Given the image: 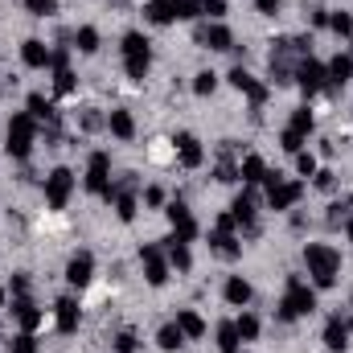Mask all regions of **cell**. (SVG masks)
Instances as JSON below:
<instances>
[{
    "label": "cell",
    "instance_id": "17",
    "mask_svg": "<svg viewBox=\"0 0 353 353\" xmlns=\"http://www.w3.org/2000/svg\"><path fill=\"white\" fill-rule=\"evenodd\" d=\"M66 279H70V288H87L90 279H94V255H90V251H79V255L66 263Z\"/></svg>",
    "mask_w": 353,
    "mask_h": 353
},
{
    "label": "cell",
    "instance_id": "40",
    "mask_svg": "<svg viewBox=\"0 0 353 353\" xmlns=\"http://www.w3.org/2000/svg\"><path fill=\"white\" fill-rule=\"evenodd\" d=\"M279 144H283V152H292V157H296V152H304V136H296L292 128H283V132H279Z\"/></svg>",
    "mask_w": 353,
    "mask_h": 353
},
{
    "label": "cell",
    "instance_id": "32",
    "mask_svg": "<svg viewBox=\"0 0 353 353\" xmlns=\"http://www.w3.org/2000/svg\"><path fill=\"white\" fill-rule=\"evenodd\" d=\"M74 46H79V54H94L99 50V29L94 25H79L74 29Z\"/></svg>",
    "mask_w": 353,
    "mask_h": 353
},
{
    "label": "cell",
    "instance_id": "22",
    "mask_svg": "<svg viewBox=\"0 0 353 353\" xmlns=\"http://www.w3.org/2000/svg\"><path fill=\"white\" fill-rule=\"evenodd\" d=\"M107 132H111L115 140H132V136H136V119H132V111L115 107V111L107 115Z\"/></svg>",
    "mask_w": 353,
    "mask_h": 353
},
{
    "label": "cell",
    "instance_id": "33",
    "mask_svg": "<svg viewBox=\"0 0 353 353\" xmlns=\"http://www.w3.org/2000/svg\"><path fill=\"white\" fill-rule=\"evenodd\" d=\"M157 345H161L165 353H173V350H181V345H185V333L176 329V321H173V325H165V329L157 333Z\"/></svg>",
    "mask_w": 353,
    "mask_h": 353
},
{
    "label": "cell",
    "instance_id": "27",
    "mask_svg": "<svg viewBox=\"0 0 353 353\" xmlns=\"http://www.w3.org/2000/svg\"><path fill=\"white\" fill-rule=\"evenodd\" d=\"M165 251H169V267H176V271H189V267H193L189 243H181L176 234H169V239H165Z\"/></svg>",
    "mask_w": 353,
    "mask_h": 353
},
{
    "label": "cell",
    "instance_id": "46",
    "mask_svg": "<svg viewBox=\"0 0 353 353\" xmlns=\"http://www.w3.org/2000/svg\"><path fill=\"white\" fill-rule=\"evenodd\" d=\"M350 197H345V201H333V205H329V222H341V218H345V214H350Z\"/></svg>",
    "mask_w": 353,
    "mask_h": 353
},
{
    "label": "cell",
    "instance_id": "44",
    "mask_svg": "<svg viewBox=\"0 0 353 353\" xmlns=\"http://www.w3.org/2000/svg\"><path fill=\"white\" fill-rule=\"evenodd\" d=\"M312 185H316L321 193H333V189H337V173H329V169H316V176H312Z\"/></svg>",
    "mask_w": 353,
    "mask_h": 353
},
{
    "label": "cell",
    "instance_id": "23",
    "mask_svg": "<svg viewBox=\"0 0 353 353\" xmlns=\"http://www.w3.org/2000/svg\"><path fill=\"white\" fill-rule=\"evenodd\" d=\"M222 296H226L230 308H247V304H251V283H247L243 275H230L226 288H222Z\"/></svg>",
    "mask_w": 353,
    "mask_h": 353
},
{
    "label": "cell",
    "instance_id": "51",
    "mask_svg": "<svg viewBox=\"0 0 353 353\" xmlns=\"http://www.w3.org/2000/svg\"><path fill=\"white\" fill-rule=\"evenodd\" d=\"M312 25L316 29H329V8H312Z\"/></svg>",
    "mask_w": 353,
    "mask_h": 353
},
{
    "label": "cell",
    "instance_id": "7",
    "mask_svg": "<svg viewBox=\"0 0 353 353\" xmlns=\"http://www.w3.org/2000/svg\"><path fill=\"white\" fill-rule=\"evenodd\" d=\"M292 37H279L275 41V50H271V83L275 87H288V83H296V62H292Z\"/></svg>",
    "mask_w": 353,
    "mask_h": 353
},
{
    "label": "cell",
    "instance_id": "3",
    "mask_svg": "<svg viewBox=\"0 0 353 353\" xmlns=\"http://www.w3.org/2000/svg\"><path fill=\"white\" fill-rule=\"evenodd\" d=\"M123 70H128V79L132 83H144L148 79V70H152V46H148V37L144 33H123Z\"/></svg>",
    "mask_w": 353,
    "mask_h": 353
},
{
    "label": "cell",
    "instance_id": "12",
    "mask_svg": "<svg viewBox=\"0 0 353 353\" xmlns=\"http://www.w3.org/2000/svg\"><path fill=\"white\" fill-rule=\"evenodd\" d=\"M176 161L185 165V169H201L205 165V148H201V140L193 136V132H176Z\"/></svg>",
    "mask_w": 353,
    "mask_h": 353
},
{
    "label": "cell",
    "instance_id": "56",
    "mask_svg": "<svg viewBox=\"0 0 353 353\" xmlns=\"http://www.w3.org/2000/svg\"><path fill=\"white\" fill-rule=\"evenodd\" d=\"M115 4H119V0H115Z\"/></svg>",
    "mask_w": 353,
    "mask_h": 353
},
{
    "label": "cell",
    "instance_id": "43",
    "mask_svg": "<svg viewBox=\"0 0 353 353\" xmlns=\"http://www.w3.org/2000/svg\"><path fill=\"white\" fill-rule=\"evenodd\" d=\"M25 8H29L33 17H54V12H58V0H25Z\"/></svg>",
    "mask_w": 353,
    "mask_h": 353
},
{
    "label": "cell",
    "instance_id": "8",
    "mask_svg": "<svg viewBox=\"0 0 353 353\" xmlns=\"http://www.w3.org/2000/svg\"><path fill=\"white\" fill-rule=\"evenodd\" d=\"M70 193H74V173L62 169V165L50 169V176H46V205H50V210H66Z\"/></svg>",
    "mask_w": 353,
    "mask_h": 353
},
{
    "label": "cell",
    "instance_id": "25",
    "mask_svg": "<svg viewBox=\"0 0 353 353\" xmlns=\"http://www.w3.org/2000/svg\"><path fill=\"white\" fill-rule=\"evenodd\" d=\"M176 329L185 333V341H197V337H205V321H201L193 308H181V312H176Z\"/></svg>",
    "mask_w": 353,
    "mask_h": 353
},
{
    "label": "cell",
    "instance_id": "41",
    "mask_svg": "<svg viewBox=\"0 0 353 353\" xmlns=\"http://www.w3.org/2000/svg\"><path fill=\"white\" fill-rule=\"evenodd\" d=\"M115 353H140V337H136L132 329H123V333L115 337Z\"/></svg>",
    "mask_w": 353,
    "mask_h": 353
},
{
    "label": "cell",
    "instance_id": "47",
    "mask_svg": "<svg viewBox=\"0 0 353 353\" xmlns=\"http://www.w3.org/2000/svg\"><path fill=\"white\" fill-rule=\"evenodd\" d=\"M144 201H148V205H165V189H161V185H148V189H144Z\"/></svg>",
    "mask_w": 353,
    "mask_h": 353
},
{
    "label": "cell",
    "instance_id": "42",
    "mask_svg": "<svg viewBox=\"0 0 353 353\" xmlns=\"http://www.w3.org/2000/svg\"><path fill=\"white\" fill-rule=\"evenodd\" d=\"M316 169H321V165H316L312 152H296V173L300 176H316Z\"/></svg>",
    "mask_w": 353,
    "mask_h": 353
},
{
    "label": "cell",
    "instance_id": "6",
    "mask_svg": "<svg viewBox=\"0 0 353 353\" xmlns=\"http://www.w3.org/2000/svg\"><path fill=\"white\" fill-rule=\"evenodd\" d=\"M267 205L271 210H292L304 197V181H283L279 173H267Z\"/></svg>",
    "mask_w": 353,
    "mask_h": 353
},
{
    "label": "cell",
    "instance_id": "34",
    "mask_svg": "<svg viewBox=\"0 0 353 353\" xmlns=\"http://www.w3.org/2000/svg\"><path fill=\"white\" fill-rule=\"evenodd\" d=\"M288 128H292L296 136H304V140H308V132L316 128V119H312V111H308V107H296V111H292V123H288Z\"/></svg>",
    "mask_w": 353,
    "mask_h": 353
},
{
    "label": "cell",
    "instance_id": "5",
    "mask_svg": "<svg viewBox=\"0 0 353 353\" xmlns=\"http://www.w3.org/2000/svg\"><path fill=\"white\" fill-rule=\"evenodd\" d=\"M83 185H87V193H94V197L115 201V185H111V157H107V152H90Z\"/></svg>",
    "mask_w": 353,
    "mask_h": 353
},
{
    "label": "cell",
    "instance_id": "38",
    "mask_svg": "<svg viewBox=\"0 0 353 353\" xmlns=\"http://www.w3.org/2000/svg\"><path fill=\"white\" fill-rule=\"evenodd\" d=\"M214 90H218V74H214V70H201V74L193 79V94L205 99V94H214Z\"/></svg>",
    "mask_w": 353,
    "mask_h": 353
},
{
    "label": "cell",
    "instance_id": "35",
    "mask_svg": "<svg viewBox=\"0 0 353 353\" xmlns=\"http://www.w3.org/2000/svg\"><path fill=\"white\" fill-rule=\"evenodd\" d=\"M234 329H239V337H243V341H255L263 325H259V316H255V312H243V316L234 321Z\"/></svg>",
    "mask_w": 353,
    "mask_h": 353
},
{
    "label": "cell",
    "instance_id": "39",
    "mask_svg": "<svg viewBox=\"0 0 353 353\" xmlns=\"http://www.w3.org/2000/svg\"><path fill=\"white\" fill-rule=\"evenodd\" d=\"M8 353H37V337H33V333H17V337L8 341Z\"/></svg>",
    "mask_w": 353,
    "mask_h": 353
},
{
    "label": "cell",
    "instance_id": "54",
    "mask_svg": "<svg viewBox=\"0 0 353 353\" xmlns=\"http://www.w3.org/2000/svg\"><path fill=\"white\" fill-rule=\"evenodd\" d=\"M345 234H350V243H353V218H350V222H345Z\"/></svg>",
    "mask_w": 353,
    "mask_h": 353
},
{
    "label": "cell",
    "instance_id": "14",
    "mask_svg": "<svg viewBox=\"0 0 353 353\" xmlns=\"http://www.w3.org/2000/svg\"><path fill=\"white\" fill-rule=\"evenodd\" d=\"M230 87L243 90V94L251 99V107H255V111H259V107L267 103V87H263V83H255V79H251L243 66H234V70H230Z\"/></svg>",
    "mask_w": 353,
    "mask_h": 353
},
{
    "label": "cell",
    "instance_id": "49",
    "mask_svg": "<svg viewBox=\"0 0 353 353\" xmlns=\"http://www.w3.org/2000/svg\"><path fill=\"white\" fill-rule=\"evenodd\" d=\"M205 17L222 21V17H226V0H205Z\"/></svg>",
    "mask_w": 353,
    "mask_h": 353
},
{
    "label": "cell",
    "instance_id": "2",
    "mask_svg": "<svg viewBox=\"0 0 353 353\" xmlns=\"http://www.w3.org/2000/svg\"><path fill=\"white\" fill-rule=\"evenodd\" d=\"M316 312V288H308L300 275H288V292L279 300V321H300Z\"/></svg>",
    "mask_w": 353,
    "mask_h": 353
},
{
    "label": "cell",
    "instance_id": "18",
    "mask_svg": "<svg viewBox=\"0 0 353 353\" xmlns=\"http://www.w3.org/2000/svg\"><path fill=\"white\" fill-rule=\"evenodd\" d=\"M197 41H201V46H210V50H234V33H230L222 21L201 25V29H197Z\"/></svg>",
    "mask_w": 353,
    "mask_h": 353
},
{
    "label": "cell",
    "instance_id": "37",
    "mask_svg": "<svg viewBox=\"0 0 353 353\" xmlns=\"http://www.w3.org/2000/svg\"><path fill=\"white\" fill-rule=\"evenodd\" d=\"M329 29L337 37H353V17L350 12H329Z\"/></svg>",
    "mask_w": 353,
    "mask_h": 353
},
{
    "label": "cell",
    "instance_id": "10",
    "mask_svg": "<svg viewBox=\"0 0 353 353\" xmlns=\"http://www.w3.org/2000/svg\"><path fill=\"white\" fill-rule=\"evenodd\" d=\"M296 87L304 90V94H316V90L329 87V70H325V62H316V58H300V62H296Z\"/></svg>",
    "mask_w": 353,
    "mask_h": 353
},
{
    "label": "cell",
    "instance_id": "52",
    "mask_svg": "<svg viewBox=\"0 0 353 353\" xmlns=\"http://www.w3.org/2000/svg\"><path fill=\"white\" fill-rule=\"evenodd\" d=\"M99 123H103V119H99V115H94V111H87V115H83V128H87V132H94V128H99Z\"/></svg>",
    "mask_w": 353,
    "mask_h": 353
},
{
    "label": "cell",
    "instance_id": "21",
    "mask_svg": "<svg viewBox=\"0 0 353 353\" xmlns=\"http://www.w3.org/2000/svg\"><path fill=\"white\" fill-rule=\"evenodd\" d=\"M267 173H271V169H267V161H263V157H255V152L239 161V181H243V185H263Z\"/></svg>",
    "mask_w": 353,
    "mask_h": 353
},
{
    "label": "cell",
    "instance_id": "24",
    "mask_svg": "<svg viewBox=\"0 0 353 353\" xmlns=\"http://www.w3.org/2000/svg\"><path fill=\"white\" fill-rule=\"evenodd\" d=\"M210 251L214 255H222V259H239L243 255V243H239V234H210Z\"/></svg>",
    "mask_w": 353,
    "mask_h": 353
},
{
    "label": "cell",
    "instance_id": "28",
    "mask_svg": "<svg viewBox=\"0 0 353 353\" xmlns=\"http://www.w3.org/2000/svg\"><path fill=\"white\" fill-rule=\"evenodd\" d=\"M144 17H148L152 25H173L176 21V4L173 0H148V4H144Z\"/></svg>",
    "mask_w": 353,
    "mask_h": 353
},
{
    "label": "cell",
    "instance_id": "55",
    "mask_svg": "<svg viewBox=\"0 0 353 353\" xmlns=\"http://www.w3.org/2000/svg\"><path fill=\"white\" fill-rule=\"evenodd\" d=\"M345 325H350V333H353V321H345Z\"/></svg>",
    "mask_w": 353,
    "mask_h": 353
},
{
    "label": "cell",
    "instance_id": "31",
    "mask_svg": "<svg viewBox=\"0 0 353 353\" xmlns=\"http://www.w3.org/2000/svg\"><path fill=\"white\" fill-rule=\"evenodd\" d=\"M115 214H119V222L136 218V193L132 189H115Z\"/></svg>",
    "mask_w": 353,
    "mask_h": 353
},
{
    "label": "cell",
    "instance_id": "13",
    "mask_svg": "<svg viewBox=\"0 0 353 353\" xmlns=\"http://www.w3.org/2000/svg\"><path fill=\"white\" fill-rule=\"evenodd\" d=\"M165 218H169V226H173V234L181 243H193V239H197V222H193V214H189L185 201H173V205L165 210Z\"/></svg>",
    "mask_w": 353,
    "mask_h": 353
},
{
    "label": "cell",
    "instance_id": "4",
    "mask_svg": "<svg viewBox=\"0 0 353 353\" xmlns=\"http://www.w3.org/2000/svg\"><path fill=\"white\" fill-rule=\"evenodd\" d=\"M8 144V157L12 161H29V152H33V144H37V119L29 115V111H17L12 119H8V136H4Z\"/></svg>",
    "mask_w": 353,
    "mask_h": 353
},
{
    "label": "cell",
    "instance_id": "20",
    "mask_svg": "<svg viewBox=\"0 0 353 353\" xmlns=\"http://www.w3.org/2000/svg\"><path fill=\"white\" fill-rule=\"evenodd\" d=\"M54 321H58V333H74L79 329V300L74 296H62L54 304Z\"/></svg>",
    "mask_w": 353,
    "mask_h": 353
},
{
    "label": "cell",
    "instance_id": "15",
    "mask_svg": "<svg viewBox=\"0 0 353 353\" xmlns=\"http://www.w3.org/2000/svg\"><path fill=\"white\" fill-rule=\"evenodd\" d=\"M12 316H17V325H21V333H33L41 321H46V312L29 300V296H12Z\"/></svg>",
    "mask_w": 353,
    "mask_h": 353
},
{
    "label": "cell",
    "instance_id": "45",
    "mask_svg": "<svg viewBox=\"0 0 353 353\" xmlns=\"http://www.w3.org/2000/svg\"><path fill=\"white\" fill-rule=\"evenodd\" d=\"M214 230H218V234H234V230H239V222H234V214H218V222H214Z\"/></svg>",
    "mask_w": 353,
    "mask_h": 353
},
{
    "label": "cell",
    "instance_id": "9",
    "mask_svg": "<svg viewBox=\"0 0 353 353\" xmlns=\"http://www.w3.org/2000/svg\"><path fill=\"white\" fill-rule=\"evenodd\" d=\"M259 197L251 193V189H243L239 197H234V205H230V214H234V222H239V230L247 234V239H255L259 234Z\"/></svg>",
    "mask_w": 353,
    "mask_h": 353
},
{
    "label": "cell",
    "instance_id": "30",
    "mask_svg": "<svg viewBox=\"0 0 353 353\" xmlns=\"http://www.w3.org/2000/svg\"><path fill=\"white\" fill-rule=\"evenodd\" d=\"M239 345H243V337H239L234 321H222V325H218V350L222 353H239Z\"/></svg>",
    "mask_w": 353,
    "mask_h": 353
},
{
    "label": "cell",
    "instance_id": "48",
    "mask_svg": "<svg viewBox=\"0 0 353 353\" xmlns=\"http://www.w3.org/2000/svg\"><path fill=\"white\" fill-rule=\"evenodd\" d=\"M12 296H29V275H25V271L12 275Z\"/></svg>",
    "mask_w": 353,
    "mask_h": 353
},
{
    "label": "cell",
    "instance_id": "19",
    "mask_svg": "<svg viewBox=\"0 0 353 353\" xmlns=\"http://www.w3.org/2000/svg\"><path fill=\"white\" fill-rule=\"evenodd\" d=\"M325 350L329 353L350 350V325H345L341 316H329V325H325Z\"/></svg>",
    "mask_w": 353,
    "mask_h": 353
},
{
    "label": "cell",
    "instance_id": "1",
    "mask_svg": "<svg viewBox=\"0 0 353 353\" xmlns=\"http://www.w3.org/2000/svg\"><path fill=\"white\" fill-rule=\"evenodd\" d=\"M304 267H308L316 288H333L337 275H341V251H333L325 243H308L304 247Z\"/></svg>",
    "mask_w": 353,
    "mask_h": 353
},
{
    "label": "cell",
    "instance_id": "29",
    "mask_svg": "<svg viewBox=\"0 0 353 353\" xmlns=\"http://www.w3.org/2000/svg\"><path fill=\"white\" fill-rule=\"evenodd\" d=\"M29 115L37 119V123H58V111H54V103L46 99V94H29Z\"/></svg>",
    "mask_w": 353,
    "mask_h": 353
},
{
    "label": "cell",
    "instance_id": "36",
    "mask_svg": "<svg viewBox=\"0 0 353 353\" xmlns=\"http://www.w3.org/2000/svg\"><path fill=\"white\" fill-rule=\"evenodd\" d=\"M176 4V21H197L205 12V0H173Z\"/></svg>",
    "mask_w": 353,
    "mask_h": 353
},
{
    "label": "cell",
    "instance_id": "16",
    "mask_svg": "<svg viewBox=\"0 0 353 353\" xmlns=\"http://www.w3.org/2000/svg\"><path fill=\"white\" fill-rule=\"evenodd\" d=\"M50 54H54V50H50L41 37H25V41H21V62H25L29 70H46V66H50Z\"/></svg>",
    "mask_w": 353,
    "mask_h": 353
},
{
    "label": "cell",
    "instance_id": "11",
    "mask_svg": "<svg viewBox=\"0 0 353 353\" xmlns=\"http://www.w3.org/2000/svg\"><path fill=\"white\" fill-rule=\"evenodd\" d=\"M140 263H144V279H148L152 288H165V283H169V271H173V267H169V255H165L161 247H152V243L140 247Z\"/></svg>",
    "mask_w": 353,
    "mask_h": 353
},
{
    "label": "cell",
    "instance_id": "50",
    "mask_svg": "<svg viewBox=\"0 0 353 353\" xmlns=\"http://www.w3.org/2000/svg\"><path fill=\"white\" fill-rule=\"evenodd\" d=\"M279 4H283V0H255V8H259L263 17H275V12H279Z\"/></svg>",
    "mask_w": 353,
    "mask_h": 353
},
{
    "label": "cell",
    "instance_id": "53",
    "mask_svg": "<svg viewBox=\"0 0 353 353\" xmlns=\"http://www.w3.org/2000/svg\"><path fill=\"white\" fill-rule=\"evenodd\" d=\"M4 300H8V288H4V283H0V308H4Z\"/></svg>",
    "mask_w": 353,
    "mask_h": 353
},
{
    "label": "cell",
    "instance_id": "26",
    "mask_svg": "<svg viewBox=\"0 0 353 353\" xmlns=\"http://www.w3.org/2000/svg\"><path fill=\"white\" fill-rule=\"evenodd\" d=\"M325 70H329V83H333V87H345L353 79V54H333V62H329Z\"/></svg>",
    "mask_w": 353,
    "mask_h": 353
}]
</instances>
